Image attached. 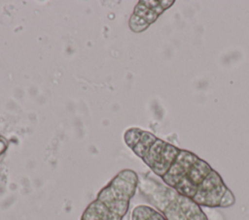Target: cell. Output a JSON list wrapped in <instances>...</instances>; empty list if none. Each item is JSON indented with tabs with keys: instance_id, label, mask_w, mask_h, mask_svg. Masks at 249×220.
Segmentation results:
<instances>
[{
	"instance_id": "obj_2",
	"label": "cell",
	"mask_w": 249,
	"mask_h": 220,
	"mask_svg": "<svg viewBox=\"0 0 249 220\" xmlns=\"http://www.w3.org/2000/svg\"><path fill=\"white\" fill-rule=\"evenodd\" d=\"M139 174L131 169L120 171L86 207L80 220H123L138 189Z\"/></svg>"
},
{
	"instance_id": "obj_1",
	"label": "cell",
	"mask_w": 249,
	"mask_h": 220,
	"mask_svg": "<svg viewBox=\"0 0 249 220\" xmlns=\"http://www.w3.org/2000/svg\"><path fill=\"white\" fill-rule=\"evenodd\" d=\"M124 141L162 183L200 206L227 208L235 204L234 194L220 173L194 152L139 127L126 129Z\"/></svg>"
},
{
	"instance_id": "obj_5",
	"label": "cell",
	"mask_w": 249,
	"mask_h": 220,
	"mask_svg": "<svg viewBox=\"0 0 249 220\" xmlns=\"http://www.w3.org/2000/svg\"><path fill=\"white\" fill-rule=\"evenodd\" d=\"M131 220H166L153 206L147 204L136 205L131 211Z\"/></svg>"
},
{
	"instance_id": "obj_4",
	"label": "cell",
	"mask_w": 249,
	"mask_h": 220,
	"mask_svg": "<svg viewBox=\"0 0 249 220\" xmlns=\"http://www.w3.org/2000/svg\"><path fill=\"white\" fill-rule=\"evenodd\" d=\"M175 3L174 0H140L137 2L128 20V27L135 33L149 28L160 15Z\"/></svg>"
},
{
	"instance_id": "obj_3",
	"label": "cell",
	"mask_w": 249,
	"mask_h": 220,
	"mask_svg": "<svg viewBox=\"0 0 249 220\" xmlns=\"http://www.w3.org/2000/svg\"><path fill=\"white\" fill-rule=\"evenodd\" d=\"M138 190L166 220H209L202 206L147 173L139 175Z\"/></svg>"
},
{
	"instance_id": "obj_6",
	"label": "cell",
	"mask_w": 249,
	"mask_h": 220,
	"mask_svg": "<svg viewBox=\"0 0 249 220\" xmlns=\"http://www.w3.org/2000/svg\"><path fill=\"white\" fill-rule=\"evenodd\" d=\"M9 147V141L2 135H0V156H2Z\"/></svg>"
}]
</instances>
